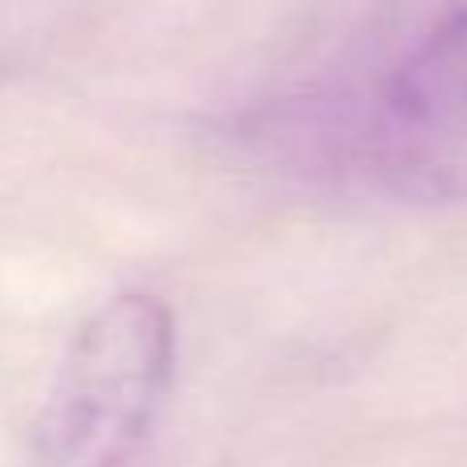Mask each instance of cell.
Segmentation results:
<instances>
[{
	"instance_id": "obj_2",
	"label": "cell",
	"mask_w": 467,
	"mask_h": 467,
	"mask_svg": "<svg viewBox=\"0 0 467 467\" xmlns=\"http://www.w3.org/2000/svg\"><path fill=\"white\" fill-rule=\"evenodd\" d=\"M369 161L406 202H467V5L431 25L381 78Z\"/></svg>"
},
{
	"instance_id": "obj_1",
	"label": "cell",
	"mask_w": 467,
	"mask_h": 467,
	"mask_svg": "<svg viewBox=\"0 0 467 467\" xmlns=\"http://www.w3.org/2000/svg\"><path fill=\"white\" fill-rule=\"evenodd\" d=\"M177 378V320L148 291L99 304L62 353L33 427V467H136Z\"/></svg>"
}]
</instances>
